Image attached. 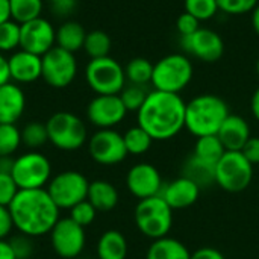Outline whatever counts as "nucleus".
Here are the masks:
<instances>
[{
  "label": "nucleus",
  "instance_id": "nucleus-52",
  "mask_svg": "<svg viewBox=\"0 0 259 259\" xmlns=\"http://www.w3.org/2000/svg\"><path fill=\"white\" fill-rule=\"evenodd\" d=\"M52 5H55V3H61V2H67V0H49Z\"/></svg>",
  "mask_w": 259,
  "mask_h": 259
},
{
  "label": "nucleus",
  "instance_id": "nucleus-14",
  "mask_svg": "<svg viewBox=\"0 0 259 259\" xmlns=\"http://www.w3.org/2000/svg\"><path fill=\"white\" fill-rule=\"evenodd\" d=\"M55 46L56 30L47 20L38 17L20 24V49L42 56Z\"/></svg>",
  "mask_w": 259,
  "mask_h": 259
},
{
  "label": "nucleus",
  "instance_id": "nucleus-12",
  "mask_svg": "<svg viewBox=\"0 0 259 259\" xmlns=\"http://www.w3.org/2000/svg\"><path fill=\"white\" fill-rule=\"evenodd\" d=\"M50 243L58 256L76 259L85 249V228L74 223L70 217L59 219L50 231Z\"/></svg>",
  "mask_w": 259,
  "mask_h": 259
},
{
  "label": "nucleus",
  "instance_id": "nucleus-22",
  "mask_svg": "<svg viewBox=\"0 0 259 259\" xmlns=\"http://www.w3.org/2000/svg\"><path fill=\"white\" fill-rule=\"evenodd\" d=\"M182 176L194 182L202 190L215 184V165L200 159L193 153L182 164Z\"/></svg>",
  "mask_w": 259,
  "mask_h": 259
},
{
  "label": "nucleus",
  "instance_id": "nucleus-20",
  "mask_svg": "<svg viewBox=\"0 0 259 259\" xmlns=\"http://www.w3.org/2000/svg\"><path fill=\"white\" fill-rule=\"evenodd\" d=\"M26 108L23 90L12 82L0 87V124H15Z\"/></svg>",
  "mask_w": 259,
  "mask_h": 259
},
{
  "label": "nucleus",
  "instance_id": "nucleus-15",
  "mask_svg": "<svg viewBox=\"0 0 259 259\" xmlns=\"http://www.w3.org/2000/svg\"><path fill=\"white\" fill-rule=\"evenodd\" d=\"M182 49L203 62H217L225 53L222 36L211 29L200 27L193 35L181 36Z\"/></svg>",
  "mask_w": 259,
  "mask_h": 259
},
{
  "label": "nucleus",
  "instance_id": "nucleus-23",
  "mask_svg": "<svg viewBox=\"0 0 259 259\" xmlns=\"http://www.w3.org/2000/svg\"><path fill=\"white\" fill-rule=\"evenodd\" d=\"M87 200L97 209V212H109L118 203V191L108 181L90 182Z\"/></svg>",
  "mask_w": 259,
  "mask_h": 259
},
{
  "label": "nucleus",
  "instance_id": "nucleus-48",
  "mask_svg": "<svg viewBox=\"0 0 259 259\" xmlns=\"http://www.w3.org/2000/svg\"><path fill=\"white\" fill-rule=\"evenodd\" d=\"M12 20L11 18V3L9 0H0V24Z\"/></svg>",
  "mask_w": 259,
  "mask_h": 259
},
{
  "label": "nucleus",
  "instance_id": "nucleus-27",
  "mask_svg": "<svg viewBox=\"0 0 259 259\" xmlns=\"http://www.w3.org/2000/svg\"><path fill=\"white\" fill-rule=\"evenodd\" d=\"M225 152H226V149L217 135L199 137L194 144V155L206 162L214 164V165L220 161V158L225 155Z\"/></svg>",
  "mask_w": 259,
  "mask_h": 259
},
{
  "label": "nucleus",
  "instance_id": "nucleus-33",
  "mask_svg": "<svg viewBox=\"0 0 259 259\" xmlns=\"http://www.w3.org/2000/svg\"><path fill=\"white\" fill-rule=\"evenodd\" d=\"M21 141L29 149H39L49 141L46 123L32 121L27 123L21 131Z\"/></svg>",
  "mask_w": 259,
  "mask_h": 259
},
{
  "label": "nucleus",
  "instance_id": "nucleus-28",
  "mask_svg": "<svg viewBox=\"0 0 259 259\" xmlns=\"http://www.w3.org/2000/svg\"><path fill=\"white\" fill-rule=\"evenodd\" d=\"M124 74L126 80H129L132 85L146 87L147 83H152L153 64L146 58H134L127 62Z\"/></svg>",
  "mask_w": 259,
  "mask_h": 259
},
{
  "label": "nucleus",
  "instance_id": "nucleus-43",
  "mask_svg": "<svg viewBox=\"0 0 259 259\" xmlns=\"http://www.w3.org/2000/svg\"><path fill=\"white\" fill-rule=\"evenodd\" d=\"M14 229V222L8 206L0 205V240H6Z\"/></svg>",
  "mask_w": 259,
  "mask_h": 259
},
{
  "label": "nucleus",
  "instance_id": "nucleus-4",
  "mask_svg": "<svg viewBox=\"0 0 259 259\" xmlns=\"http://www.w3.org/2000/svg\"><path fill=\"white\" fill-rule=\"evenodd\" d=\"M135 225L144 237L153 241L164 238L173 226V209L161 196L143 199L135 206Z\"/></svg>",
  "mask_w": 259,
  "mask_h": 259
},
{
  "label": "nucleus",
  "instance_id": "nucleus-2",
  "mask_svg": "<svg viewBox=\"0 0 259 259\" xmlns=\"http://www.w3.org/2000/svg\"><path fill=\"white\" fill-rule=\"evenodd\" d=\"M14 228L27 237L50 234L59 217V208L52 200L46 188L20 190L8 206Z\"/></svg>",
  "mask_w": 259,
  "mask_h": 259
},
{
  "label": "nucleus",
  "instance_id": "nucleus-11",
  "mask_svg": "<svg viewBox=\"0 0 259 259\" xmlns=\"http://www.w3.org/2000/svg\"><path fill=\"white\" fill-rule=\"evenodd\" d=\"M77 74V62L74 53L67 52L58 46L42 55L41 77L53 88L68 87Z\"/></svg>",
  "mask_w": 259,
  "mask_h": 259
},
{
  "label": "nucleus",
  "instance_id": "nucleus-40",
  "mask_svg": "<svg viewBox=\"0 0 259 259\" xmlns=\"http://www.w3.org/2000/svg\"><path fill=\"white\" fill-rule=\"evenodd\" d=\"M9 244L12 247V252L17 259H30L33 255V243H32V237L18 234L14 235L9 240Z\"/></svg>",
  "mask_w": 259,
  "mask_h": 259
},
{
  "label": "nucleus",
  "instance_id": "nucleus-16",
  "mask_svg": "<svg viewBox=\"0 0 259 259\" xmlns=\"http://www.w3.org/2000/svg\"><path fill=\"white\" fill-rule=\"evenodd\" d=\"M127 109L118 94L96 96L87 108V117L99 129H112L124 120Z\"/></svg>",
  "mask_w": 259,
  "mask_h": 259
},
{
  "label": "nucleus",
  "instance_id": "nucleus-30",
  "mask_svg": "<svg viewBox=\"0 0 259 259\" xmlns=\"http://www.w3.org/2000/svg\"><path fill=\"white\" fill-rule=\"evenodd\" d=\"M9 3H11V18L18 24L41 17L42 0H9Z\"/></svg>",
  "mask_w": 259,
  "mask_h": 259
},
{
  "label": "nucleus",
  "instance_id": "nucleus-7",
  "mask_svg": "<svg viewBox=\"0 0 259 259\" xmlns=\"http://www.w3.org/2000/svg\"><path fill=\"white\" fill-rule=\"evenodd\" d=\"M85 79L97 96L120 94L126 87L124 68L111 56L91 59L85 68Z\"/></svg>",
  "mask_w": 259,
  "mask_h": 259
},
{
  "label": "nucleus",
  "instance_id": "nucleus-34",
  "mask_svg": "<svg viewBox=\"0 0 259 259\" xmlns=\"http://www.w3.org/2000/svg\"><path fill=\"white\" fill-rule=\"evenodd\" d=\"M184 8L199 21L211 20L220 11L217 0H184Z\"/></svg>",
  "mask_w": 259,
  "mask_h": 259
},
{
  "label": "nucleus",
  "instance_id": "nucleus-44",
  "mask_svg": "<svg viewBox=\"0 0 259 259\" xmlns=\"http://www.w3.org/2000/svg\"><path fill=\"white\" fill-rule=\"evenodd\" d=\"M190 259H226L225 255L214 247H200L191 253Z\"/></svg>",
  "mask_w": 259,
  "mask_h": 259
},
{
  "label": "nucleus",
  "instance_id": "nucleus-10",
  "mask_svg": "<svg viewBox=\"0 0 259 259\" xmlns=\"http://www.w3.org/2000/svg\"><path fill=\"white\" fill-rule=\"evenodd\" d=\"M88 179L74 170H67L52 176L46 190L59 209H71L79 202L87 200Z\"/></svg>",
  "mask_w": 259,
  "mask_h": 259
},
{
  "label": "nucleus",
  "instance_id": "nucleus-45",
  "mask_svg": "<svg viewBox=\"0 0 259 259\" xmlns=\"http://www.w3.org/2000/svg\"><path fill=\"white\" fill-rule=\"evenodd\" d=\"M11 82V73H9V64H8V58L3 56V53L0 52V87Z\"/></svg>",
  "mask_w": 259,
  "mask_h": 259
},
{
  "label": "nucleus",
  "instance_id": "nucleus-31",
  "mask_svg": "<svg viewBox=\"0 0 259 259\" xmlns=\"http://www.w3.org/2000/svg\"><path fill=\"white\" fill-rule=\"evenodd\" d=\"M83 50L91 59L109 56L111 50V38L103 30H91L87 32V38L83 42Z\"/></svg>",
  "mask_w": 259,
  "mask_h": 259
},
{
  "label": "nucleus",
  "instance_id": "nucleus-46",
  "mask_svg": "<svg viewBox=\"0 0 259 259\" xmlns=\"http://www.w3.org/2000/svg\"><path fill=\"white\" fill-rule=\"evenodd\" d=\"M53 6V11L55 14L58 15H67L73 11L74 8V0H67V2H61V3H55L52 5Z\"/></svg>",
  "mask_w": 259,
  "mask_h": 259
},
{
  "label": "nucleus",
  "instance_id": "nucleus-38",
  "mask_svg": "<svg viewBox=\"0 0 259 259\" xmlns=\"http://www.w3.org/2000/svg\"><path fill=\"white\" fill-rule=\"evenodd\" d=\"M219 9L229 15H243L252 12L259 0H217Z\"/></svg>",
  "mask_w": 259,
  "mask_h": 259
},
{
  "label": "nucleus",
  "instance_id": "nucleus-39",
  "mask_svg": "<svg viewBox=\"0 0 259 259\" xmlns=\"http://www.w3.org/2000/svg\"><path fill=\"white\" fill-rule=\"evenodd\" d=\"M18 191H20V188L17 187L12 175L0 171V205L9 206L11 202L18 194Z\"/></svg>",
  "mask_w": 259,
  "mask_h": 259
},
{
  "label": "nucleus",
  "instance_id": "nucleus-9",
  "mask_svg": "<svg viewBox=\"0 0 259 259\" xmlns=\"http://www.w3.org/2000/svg\"><path fill=\"white\" fill-rule=\"evenodd\" d=\"M11 175L20 190H39L50 182L52 165L46 155L32 150L14 159Z\"/></svg>",
  "mask_w": 259,
  "mask_h": 259
},
{
  "label": "nucleus",
  "instance_id": "nucleus-8",
  "mask_svg": "<svg viewBox=\"0 0 259 259\" xmlns=\"http://www.w3.org/2000/svg\"><path fill=\"white\" fill-rule=\"evenodd\" d=\"M253 178V165L240 152L226 150L215 164V184L228 193L247 190Z\"/></svg>",
  "mask_w": 259,
  "mask_h": 259
},
{
  "label": "nucleus",
  "instance_id": "nucleus-53",
  "mask_svg": "<svg viewBox=\"0 0 259 259\" xmlns=\"http://www.w3.org/2000/svg\"><path fill=\"white\" fill-rule=\"evenodd\" d=\"M256 74H258V77H259V58H258V61H256Z\"/></svg>",
  "mask_w": 259,
  "mask_h": 259
},
{
  "label": "nucleus",
  "instance_id": "nucleus-41",
  "mask_svg": "<svg viewBox=\"0 0 259 259\" xmlns=\"http://www.w3.org/2000/svg\"><path fill=\"white\" fill-rule=\"evenodd\" d=\"M176 27H178V32L181 33V36H188V35H193L197 29H200V21L196 17H193L191 14L184 11L178 17Z\"/></svg>",
  "mask_w": 259,
  "mask_h": 259
},
{
  "label": "nucleus",
  "instance_id": "nucleus-21",
  "mask_svg": "<svg viewBox=\"0 0 259 259\" xmlns=\"http://www.w3.org/2000/svg\"><path fill=\"white\" fill-rule=\"evenodd\" d=\"M217 137L220 138L226 150H241L250 138L249 123L241 115L229 114L228 118L223 121L222 127L219 129Z\"/></svg>",
  "mask_w": 259,
  "mask_h": 259
},
{
  "label": "nucleus",
  "instance_id": "nucleus-6",
  "mask_svg": "<svg viewBox=\"0 0 259 259\" xmlns=\"http://www.w3.org/2000/svg\"><path fill=\"white\" fill-rule=\"evenodd\" d=\"M46 127L49 141L56 149L64 152H74L80 149L88 140L87 126L77 115L71 112L61 111L53 114L47 120Z\"/></svg>",
  "mask_w": 259,
  "mask_h": 259
},
{
  "label": "nucleus",
  "instance_id": "nucleus-18",
  "mask_svg": "<svg viewBox=\"0 0 259 259\" xmlns=\"http://www.w3.org/2000/svg\"><path fill=\"white\" fill-rule=\"evenodd\" d=\"M11 80L18 83H32L42 74V56L20 49L8 58Z\"/></svg>",
  "mask_w": 259,
  "mask_h": 259
},
{
  "label": "nucleus",
  "instance_id": "nucleus-49",
  "mask_svg": "<svg viewBox=\"0 0 259 259\" xmlns=\"http://www.w3.org/2000/svg\"><path fill=\"white\" fill-rule=\"evenodd\" d=\"M14 159L12 156H0V171L2 173H11L14 167Z\"/></svg>",
  "mask_w": 259,
  "mask_h": 259
},
{
  "label": "nucleus",
  "instance_id": "nucleus-26",
  "mask_svg": "<svg viewBox=\"0 0 259 259\" xmlns=\"http://www.w3.org/2000/svg\"><path fill=\"white\" fill-rule=\"evenodd\" d=\"M87 30L77 21H65L56 29V46L67 52H77L83 49Z\"/></svg>",
  "mask_w": 259,
  "mask_h": 259
},
{
  "label": "nucleus",
  "instance_id": "nucleus-24",
  "mask_svg": "<svg viewBox=\"0 0 259 259\" xmlns=\"http://www.w3.org/2000/svg\"><path fill=\"white\" fill-rule=\"evenodd\" d=\"M96 250L99 259H126L127 256L126 237L115 229L106 231L100 235Z\"/></svg>",
  "mask_w": 259,
  "mask_h": 259
},
{
  "label": "nucleus",
  "instance_id": "nucleus-13",
  "mask_svg": "<svg viewBox=\"0 0 259 259\" xmlns=\"http://www.w3.org/2000/svg\"><path fill=\"white\" fill-rule=\"evenodd\" d=\"M90 156L100 165H117L129 155L123 135L114 129H99L88 140Z\"/></svg>",
  "mask_w": 259,
  "mask_h": 259
},
{
  "label": "nucleus",
  "instance_id": "nucleus-37",
  "mask_svg": "<svg viewBox=\"0 0 259 259\" xmlns=\"http://www.w3.org/2000/svg\"><path fill=\"white\" fill-rule=\"evenodd\" d=\"M96 215H97V209L88 200L79 202L70 209V219L82 228L90 226L96 220Z\"/></svg>",
  "mask_w": 259,
  "mask_h": 259
},
{
  "label": "nucleus",
  "instance_id": "nucleus-42",
  "mask_svg": "<svg viewBox=\"0 0 259 259\" xmlns=\"http://www.w3.org/2000/svg\"><path fill=\"white\" fill-rule=\"evenodd\" d=\"M246 158L247 161L252 164V165H256L259 164V138L258 137H250L249 141L244 144V147L240 150Z\"/></svg>",
  "mask_w": 259,
  "mask_h": 259
},
{
  "label": "nucleus",
  "instance_id": "nucleus-32",
  "mask_svg": "<svg viewBox=\"0 0 259 259\" xmlns=\"http://www.w3.org/2000/svg\"><path fill=\"white\" fill-rule=\"evenodd\" d=\"M21 144V131L15 124H0V156H12Z\"/></svg>",
  "mask_w": 259,
  "mask_h": 259
},
{
  "label": "nucleus",
  "instance_id": "nucleus-25",
  "mask_svg": "<svg viewBox=\"0 0 259 259\" xmlns=\"http://www.w3.org/2000/svg\"><path fill=\"white\" fill-rule=\"evenodd\" d=\"M191 253L184 243L171 237L155 240L147 250L146 259H190Z\"/></svg>",
  "mask_w": 259,
  "mask_h": 259
},
{
  "label": "nucleus",
  "instance_id": "nucleus-51",
  "mask_svg": "<svg viewBox=\"0 0 259 259\" xmlns=\"http://www.w3.org/2000/svg\"><path fill=\"white\" fill-rule=\"evenodd\" d=\"M252 26L255 33L259 36V3L256 5V8L252 11Z\"/></svg>",
  "mask_w": 259,
  "mask_h": 259
},
{
  "label": "nucleus",
  "instance_id": "nucleus-3",
  "mask_svg": "<svg viewBox=\"0 0 259 259\" xmlns=\"http://www.w3.org/2000/svg\"><path fill=\"white\" fill-rule=\"evenodd\" d=\"M228 103L215 94H200L187 103L185 127L194 137L217 135L229 115Z\"/></svg>",
  "mask_w": 259,
  "mask_h": 259
},
{
  "label": "nucleus",
  "instance_id": "nucleus-47",
  "mask_svg": "<svg viewBox=\"0 0 259 259\" xmlns=\"http://www.w3.org/2000/svg\"><path fill=\"white\" fill-rule=\"evenodd\" d=\"M0 259H17L8 240H0Z\"/></svg>",
  "mask_w": 259,
  "mask_h": 259
},
{
  "label": "nucleus",
  "instance_id": "nucleus-36",
  "mask_svg": "<svg viewBox=\"0 0 259 259\" xmlns=\"http://www.w3.org/2000/svg\"><path fill=\"white\" fill-rule=\"evenodd\" d=\"M147 91L144 90V87H140V85H129V87H124L121 90V93L118 94L124 108L127 111H135L138 112L140 108L144 105L146 99H147Z\"/></svg>",
  "mask_w": 259,
  "mask_h": 259
},
{
  "label": "nucleus",
  "instance_id": "nucleus-17",
  "mask_svg": "<svg viewBox=\"0 0 259 259\" xmlns=\"http://www.w3.org/2000/svg\"><path fill=\"white\" fill-rule=\"evenodd\" d=\"M126 187L137 199H149L161 196L164 182L156 167L147 162L135 164L126 175Z\"/></svg>",
  "mask_w": 259,
  "mask_h": 259
},
{
  "label": "nucleus",
  "instance_id": "nucleus-35",
  "mask_svg": "<svg viewBox=\"0 0 259 259\" xmlns=\"http://www.w3.org/2000/svg\"><path fill=\"white\" fill-rule=\"evenodd\" d=\"M20 47V24L8 20L0 24V52H11Z\"/></svg>",
  "mask_w": 259,
  "mask_h": 259
},
{
  "label": "nucleus",
  "instance_id": "nucleus-29",
  "mask_svg": "<svg viewBox=\"0 0 259 259\" xmlns=\"http://www.w3.org/2000/svg\"><path fill=\"white\" fill-rule=\"evenodd\" d=\"M123 140H124V146H126L127 153L135 155V156L147 153L153 144V138L138 124L127 129L126 134L123 135Z\"/></svg>",
  "mask_w": 259,
  "mask_h": 259
},
{
  "label": "nucleus",
  "instance_id": "nucleus-5",
  "mask_svg": "<svg viewBox=\"0 0 259 259\" xmlns=\"http://www.w3.org/2000/svg\"><path fill=\"white\" fill-rule=\"evenodd\" d=\"M193 79V64L182 53H171L153 64L152 85L158 91L179 94Z\"/></svg>",
  "mask_w": 259,
  "mask_h": 259
},
{
  "label": "nucleus",
  "instance_id": "nucleus-19",
  "mask_svg": "<svg viewBox=\"0 0 259 259\" xmlns=\"http://www.w3.org/2000/svg\"><path fill=\"white\" fill-rule=\"evenodd\" d=\"M199 194L200 188L184 176L171 181L170 184H164V188L161 191V197L168 203L173 211L185 209L194 205L199 199Z\"/></svg>",
  "mask_w": 259,
  "mask_h": 259
},
{
  "label": "nucleus",
  "instance_id": "nucleus-50",
  "mask_svg": "<svg viewBox=\"0 0 259 259\" xmlns=\"http://www.w3.org/2000/svg\"><path fill=\"white\" fill-rule=\"evenodd\" d=\"M250 109H252V114L253 117L259 121V87L255 90L253 96H252V100H250Z\"/></svg>",
  "mask_w": 259,
  "mask_h": 259
},
{
  "label": "nucleus",
  "instance_id": "nucleus-1",
  "mask_svg": "<svg viewBox=\"0 0 259 259\" xmlns=\"http://www.w3.org/2000/svg\"><path fill=\"white\" fill-rule=\"evenodd\" d=\"M187 103L179 94L153 90L137 112L141 126L153 141H167L185 127Z\"/></svg>",
  "mask_w": 259,
  "mask_h": 259
}]
</instances>
